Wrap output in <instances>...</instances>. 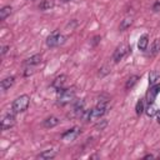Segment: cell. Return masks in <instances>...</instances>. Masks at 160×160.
<instances>
[{
    "instance_id": "30bf717a",
    "label": "cell",
    "mask_w": 160,
    "mask_h": 160,
    "mask_svg": "<svg viewBox=\"0 0 160 160\" xmlns=\"http://www.w3.org/2000/svg\"><path fill=\"white\" fill-rule=\"evenodd\" d=\"M41 60H42L41 54H35V55L28 58V59L24 61V64H25L26 66H36V65H39V64L41 62Z\"/></svg>"
},
{
    "instance_id": "277c9868",
    "label": "cell",
    "mask_w": 160,
    "mask_h": 160,
    "mask_svg": "<svg viewBox=\"0 0 160 160\" xmlns=\"http://www.w3.org/2000/svg\"><path fill=\"white\" fill-rule=\"evenodd\" d=\"M65 41V36L58 31V30H54L48 38H46V45L49 48H56L59 45H61L62 42Z\"/></svg>"
},
{
    "instance_id": "9c48e42d",
    "label": "cell",
    "mask_w": 160,
    "mask_h": 160,
    "mask_svg": "<svg viewBox=\"0 0 160 160\" xmlns=\"http://www.w3.org/2000/svg\"><path fill=\"white\" fill-rule=\"evenodd\" d=\"M159 91H160V85L159 84H155V85L150 86V89L146 92V101H148V104L155 101V98L159 94Z\"/></svg>"
},
{
    "instance_id": "ffe728a7",
    "label": "cell",
    "mask_w": 160,
    "mask_h": 160,
    "mask_svg": "<svg viewBox=\"0 0 160 160\" xmlns=\"http://www.w3.org/2000/svg\"><path fill=\"white\" fill-rule=\"evenodd\" d=\"M131 24H132V19H131V18H125V19L121 20V22H120V25H119V29H120L121 31H124V30H126L128 28H130Z\"/></svg>"
},
{
    "instance_id": "e0dca14e",
    "label": "cell",
    "mask_w": 160,
    "mask_h": 160,
    "mask_svg": "<svg viewBox=\"0 0 160 160\" xmlns=\"http://www.w3.org/2000/svg\"><path fill=\"white\" fill-rule=\"evenodd\" d=\"M12 12V8L10 5H6V6H2L0 9V20L4 21L8 16H10V14Z\"/></svg>"
},
{
    "instance_id": "7c38bea8",
    "label": "cell",
    "mask_w": 160,
    "mask_h": 160,
    "mask_svg": "<svg viewBox=\"0 0 160 160\" xmlns=\"http://www.w3.org/2000/svg\"><path fill=\"white\" fill-rule=\"evenodd\" d=\"M59 122H60L59 118H56V116H49V118H46V119L42 121V126L46 128V129H50V128L56 126Z\"/></svg>"
},
{
    "instance_id": "d4e9b609",
    "label": "cell",
    "mask_w": 160,
    "mask_h": 160,
    "mask_svg": "<svg viewBox=\"0 0 160 160\" xmlns=\"http://www.w3.org/2000/svg\"><path fill=\"white\" fill-rule=\"evenodd\" d=\"M106 125H108V121L102 119V120H101V124H100V122H98V124H96V128H98V129H100V130H102Z\"/></svg>"
},
{
    "instance_id": "8992f818",
    "label": "cell",
    "mask_w": 160,
    "mask_h": 160,
    "mask_svg": "<svg viewBox=\"0 0 160 160\" xmlns=\"http://www.w3.org/2000/svg\"><path fill=\"white\" fill-rule=\"evenodd\" d=\"M14 114H15V112H9V114H6V115L2 116L1 122H0L1 130H9V129H11V128L15 125L16 119H15V115H14Z\"/></svg>"
},
{
    "instance_id": "7402d4cb",
    "label": "cell",
    "mask_w": 160,
    "mask_h": 160,
    "mask_svg": "<svg viewBox=\"0 0 160 160\" xmlns=\"http://www.w3.org/2000/svg\"><path fill=\"white\" fill-rule=\"evenodd\" d=\"M135 111H136V114L138 115H141L144 111H145V108H144V101L140 99L138 102H136V105H135Z\"/></svg>"
},
{
    "instance_id": "ac0fdd59",
    "label": "cell",
    "mask_w": 160,
    "mask_h": 160,
    "mask_svg": "<svg viewBox=\"0 0 160 160\" xmlns=\"http://www.w3.org/2000/svg\"><path fill=\"white\" fill-rule=\"evenodd\" d=\"M160 51V39H155L150 46V56H155Z\"/></svg>"
},
{
    "instance_id": "cb8c5ba5",
    "label": "cell",
    "mask_w": 160,
    "mask_h": 160,
    "mask_svg": "<svg viewBox=\"0 0 160 160\" xmlns=\"http://www.w3.org/2000/svg\"><path fill=\"white\" fill-rule=\"evenodd\" d=\"M152 11H160V0H155L152 4Z\"/></svg>"
},
{
    "instance_id": "d6986e66",
    "label": "cell",
    "mask_w": 160,
    "mask_h": 160,
    "mask_svg": "<svg viewBox=\"0 0 160 160\" xmlns=\"http://www.w3.org/2000/svg\"><path fill=\"white\" fill-rule=\"evenodd\" d=\"M52 6H54V1H52V0H42V1L39 4V9H40L41 11L50 10Z\"/></svg>"
},
{
    "instance_id": "9a60e30c",
    "label": "cell",
    "mask_w": 160,
    "mask_h": 160,
    "mask_svg": "<svg viewBox=\"0 0 160 160\" xmlns=\"http://www.w3.org/2000/svg\"><path fill=\"white\" fill-rule=\"evenodd\" d=\"M158 111H159V110H158V106H156L154 102H149L148 106H146V109H145V112H146V115H148L149 118L156 116Z\"/></svg>"
},
{
    "instance_id": "484cf974",
    "label": "cell",
    "mask_w": 160,
    "mask_h": 160,
    "mask_svg": "<svg viewBox=\"0 0 160 160\" xmlns=\"http://www.w3.org/2000/svg\"><path fill=\"white\" fill-rule=\"evenodd\" d=\"M9 49H10V46H9V45H4V46H2V49H1V55L4 56V55L9 51Z\"/></svg>"
},
{
    "instance_id": "5bb4252c",
    "label": "cell",
    "mask_w": 160,
    "mask_h": 160,
    "mask_svg": "<svg viewBox=\"0 0 160 160\" xmlns=\"http://www.w3.org/2000/svg\"><path fill=\"white\" fill-rule=\"evenodd\" d=\"M56 156V151L54 149H48V150H44L42 152H40L36 158L38 159H45V160H49V159H52Z\"/></svg>"
},
{
    "instance_id": "4316f807",
    "label": "cell",
    "mask_w": 160,
    "mask_h": 160,
    "mask_svg": "<svg viewBox=\"0 0 160 160\" xmlns=\"http://www.w3.org/2000/svg\"><path fill=\"white\" fill-rule=\"evenodd\" d=\"M144 159H154V155L148 154V155H145V156H144Z\"/></svg>"
},
{
    "instance_id": "3957f363",
    "label": "cell",
    "mask_w": 160,
    "mask_h": 160,
    "mask_svg": "<svg viewBox=\"0 0 160 160\" xmlns=\"http://www.w3.org/2000/svg\"><path fill=\"white\" fill-rule=\"evenodd\" d=\"M30 105V96L24 94V95H20L18 96L14 101H12V105H11V110L12 112L15 114H19V112H24Z\"/></svg>"
},
{
    "instance_id": "52a82bcc",
    "label": "cell",
    "mask_w": 160,
    "mask_h": 160,
    "mask_svg": "<svg viewBox=\"0 0 160 160\" xmlns=\"http://www.w3.org/2000/svg\"><path fill=\"white\" fill-rule=\"evenodd\" d=\"M66 84H68V76L64 75V74H61V75L56 76V78L52 80L51 86H52L56 91H60V90H62V89L66 88Z\"/></svg>"
},
{
    "instance_id": "44dd1931",
    "label": "cell",
    "mask_w": 160,
    "mask_h": 160,
    "mask_svg": "<svg viewBox=\"0 0 160 160\" xmlns=\"http://www.w3.org/2000/svg\"><path fill=\"white\" fill-rule=\"evenodd\" d=\"M138 80H139V76L138 75H131L129 79H128V81H126V84H125V89H131L136 82H138Z\"/></svg>"
},
{
    "instance_id": "2e32d148",
    "label": "cell",
    "mask_w": 160,
    "mask_h": 160,
    "mask_svg": "<svg viewBox=\"0 0 160 160\" xmlns=\"http://www.w3.org/2000/svg\"><path fill=\"white\" fill-rule=\"evenodd\" d=\"M160 79V72L158 70H151L149 74V85L152 86L155 84H158V80Z\"/></svg>"
},
{
    "instance_id": "603a6c76",
    "label": "cell",
    "mask_w": 160,
    "mask_h": 160,
    "mask_svg": "<svg viewBox=\"0 0 160 160\" xmlns=\"http://www.w3.org/2000/svg\"><path fill=\"white\" fill-rule=\"evenodd\" d=\"M34 66H26L25 71H24V76H29V75H32L34 74Z\"/></svg>"
},
{
    "instance_id": "f1b7e54d",
    "label": "cell",
    "mask_w": 160,
    "mask_h": 160,
    "mask_svg": "<svg viewBox=\"0 0 160 160\" xmlns=\"http://www.w3.org/2000/svg\"><path fill=\"white\" fill-rule=\"evenodd\" d=\"M61 1H64V2H66V1H70V0H61Z\"/></svg>"
},
{
    "instance_id": "5b68a950",
    "label": "cell",
    "mask_w": 160,
    "mask_h": 160,
    "mask_svg": "<svg viewBox=\"0 0 160 160\" xmlns=\"http://www.w3.org/2000/svg\"><path fill=\"white\" fill-rule=\"evenodd\" d=\"M129 52H130V48H129L126 44H120V45L115 49V51H114V54H112V60H114L115 62H119V61H121Z\"/></svg>"
},
{
    "instance_id": "83f0119b",
    "label": "cell",
    "mask_w": 160,
    "mask_h": 160,
    "mask_svg": "<svg viewBox=\"0 0 160 160\" xmlns=\"http://www.w3.org/2000/svg\"><path fill=\"white\" fill-rule=\"evenodd\" d=\"M156 116H158V122L160 124V110L158 111V114H156Z\"/></svg>"
},
{
    "instance_id": "ba28073f",
    "label": "cell",
    "mask_w": 160,
    "mask_h": 160,
    "mask_svg": "<svg viewBox=\"0 0 160 160\" xmlns=\"http://www.w3.org/2000/svg\"><path fill=\"white\" fill-rule=\"evenodd\" d=\"M79 134H80V129H79L78 126H75V128H71V129L66 130V131L61 135V138H62V140H65V141H72V140H75V139L79 136Z\"/></svg>"
},
{
    "instance_id": "8fae6325",
    "label": "cell",
    "mask_w": 160,
    "mask_h": 160,
    "mask_svg": "<svg viewBox=\"0 0 160 160\" xmlns=\"http://www.w3.org/2000/svg\"><path fill=\"white\" fill-rule=\"evenodd\" d=\"M14 82H15V78H14V76H6L5 79L1 80L0 88H1V90L6 91L8 89H10V88L14 85Z\"/></svg>"
},
{
    "instance_id": "6da1fadb",
    "label": "cell",
    "mask_w": 160,
    "mask_h": 160,
    "mask_svg": "<svg viewBox=\"0 0 160 160\" xmlns=\"http://www.w3.org/2000/svg\"><path fill=\"white\" fill-rule=\"evenodd\" d=\"M108 109H109L108 100H101L91 110H86V112L84 114V118L88 121H99L108 112Z\"/></svg>"
},
{
    "instance_id": "4fadbf2b",
    "label": "cell",
    "mask_w": 160,
    "mask_h": 160,
    "mask_svg": "<svg viewBox=\"0 0 160 160\" xmlns=\"http://www.w3.org/2000/svg\"><path fill=\"white\" fill-rule=\"evenodd\" d=\"M148 45H149V35L148 34H144V35L140 36V39L138 41V49L140 51H145L146 48H148Z\"/></svg>"
},
{
    "instance_id": "7a4b0ae2",
    "label": "cell",
    "mask_w": 160,
    "mask_h": 160,
    "mask_svg": "<svg viewBox=\"0 0 160 160\" xmlns=\"http://www.w3.org/2000/svg\"><path fill=\"white\" fill-rule=\"evenodd\" d=\"M75 95H76V90L75 88H65L60 91H58V96H56V102L59 105H66V104H70L74 99H75Z\"/></svg>"
}]
</instances>
